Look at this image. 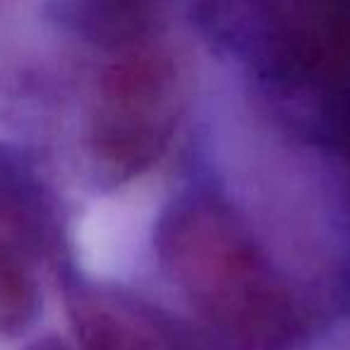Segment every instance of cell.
I'll list each match as a JSON object with an SVG mask.
<instances>
[{"instance_id": "obj_1", "label": "cell", "mask_w": 350, "mask_h": 350, "mask_svg": "<svg viewBox=\"0 0 350 350\" xmlns=\"http://www.w3.org/2000/svg\"><path fill=\"white\" fill-rule=\"evenodd\" d=\"M161 200V185L144 178L96 202L79 224L77 252L82 267L98 278L132 273L151 240Z\"/></svg>"}]
</instances>
